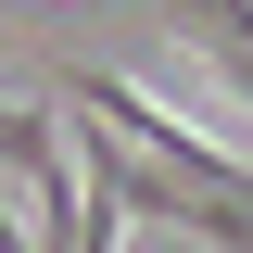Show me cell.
<instances>
[{"label":"cell","instance_id":"obj_1","mask_svg":"<svg viewBox=\"0 0 253 253\" xmlns=\"http://www.w3.org/2000/svg\"><path fill=\"white\" fill-rule=\"evenodd\" d=\"M63 101V89H51ZM63 139H76V241H114V228H190V241H253V190H215L165 152H126V126L63 101Z\"/></svg>","mask_w":253,"mask_h":253},{"label":"cell","instance_id":"obj_3","mask_svg":"<svg viewBox=\"0 0 253 253\" xmlns=\"http://www.w3.org/2000/svg\"><path fill=\"white\" fill-rule=\"evenodd\" d=\"M177 38H190V51H203L228 89L253 101V0H177Z\"/></svg>","mask_w":253,"mask_h":253},{"label":"cell","instance_id":"obj_2","mask_svg":"<svg viewBox=\"0 0 253 253\" xmlns=\"http://www.w3.org/2000/svg\"><path fill=\"white\" fill-rule=\"evenodd\" d=\"M63 101H89V114H114L126 139H139V152L190 165V177H215V190H253V165H241V152H215V139H203L190 114H165V101L139 89V76H89V63H76V76H63Z\"/></svg>","mask_w":253,"mask_h":253}]
</instances>
